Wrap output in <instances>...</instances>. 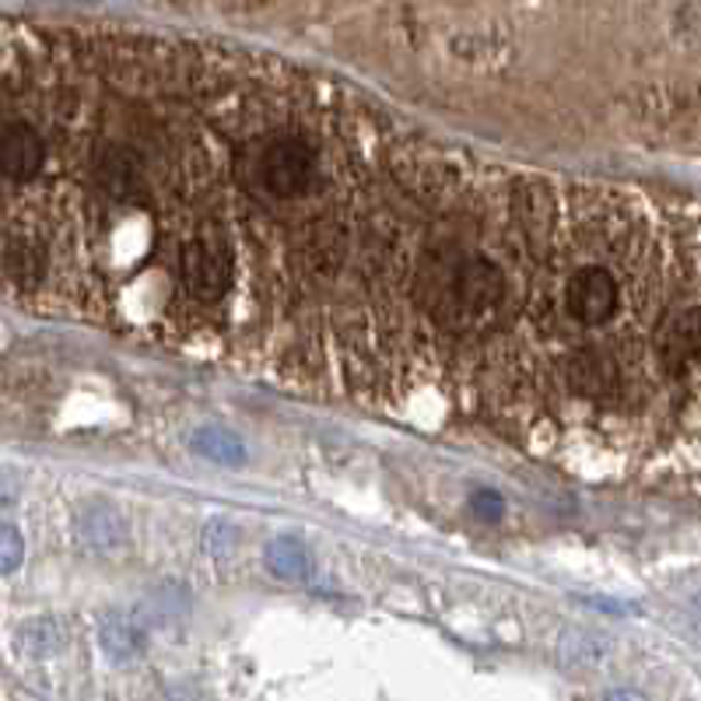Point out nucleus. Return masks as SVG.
<instances>
[{"mask_svg": "<svg viewBox=\"0 0 701 701\" xmlns=\"http://www.w3.org/2000/svg\"><path fill=\"white\" fill-rule=\"evenodd\" d=\"M484 169L323 71L141 32L116 78L98 323L407 421L431 277Z\"/></svg>", "mask_w": 701, "mask_h": 701, "instance_id": "obj_1", "label": "nucleus"}, {"mask_svg": "<svg viewBox=\"0 0 701 701\" xmlns=\"http://www.w3.org/2000/svg\"><path fill=\"white\" fill-rule=\"evenodd\" d=\"M197 445H200V453L211 456V460H218V463H242V442L231 439L228 431H218V428L200 431Z\"/></svg>", "mask_w": 701, "mask_h": 701, "instance_id": "obj_2", "label": "nucleus"}, {"mask_svg": "<svg viewBox=\"0 0 701 701\" xmlns=\"http://www.w3.org/2000/svg\"><path fill=\"white\" fill-rule=\"evenodd\" d=\"M25 558V544H22V533L8 526V523H0V575H8L14 572L22 565Z\"/></svg>", "mask_w": 701, "mask_h": 701, "instance_id": "obj_3", "label": "nucleus"}, {"mask_svg": "<svg viewBox=\"0 0 701 701\" xmlns=\"http://www.w3.org/2000/svg\"><path fill=\"white\" fill-rule=\"evenodd\" d=\"M607 701H645L639 691H614V694H607Z\"/></svg>", "mask_w": 701, "mask_h": 701, "instance_id": "obj_4", "label": "nucleus"}]
</instances>
